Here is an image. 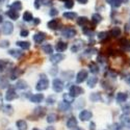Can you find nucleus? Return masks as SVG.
<instances>
[{
    "label": "nucleus",
    "instance_id": "obj_1",
    "mask_svg": "<svg viewBox=\"0 0 130 130\" xmlns=\"http://www.w3.org/2000/svg\"><path fill=\"white\" fill-rule=\"evenodd\" d=\"M48 86H49V80L46 78L45 75H43L42 78H41V79L39 80V82L37 83L36 89H37V91L42 92V91L47 90V89H48Z\"/></svg>",
    "mask_w": 130,
    "mask_h": 130
},
{
    "label": "nucleus",
    "instance_id": "obj_2",
    "mask_svg": "<svg viewBox=\"0 0 130 130\" xmlns=\"http://www.w3.org/2000/svg\"><path fill=\"white\" fill-rule=\"evenodd\" d=\"M61 36L66 39H72L76 36V30L74 28H71V27H67L61 31Z\"/></svg>",
    "mask_w": 130,
    "mask_h": 130
},
{
    "label": "nucleus",
    "instance_id": "obj_3",
    "mask_svg": "<svg viewBox=\"0 0 130 130\" xmlns=\"http://www.w3.org/2000/svg\"><path fill=\"white\" fill-rule=\"evenodd\" d=\"M73 98H76V97L80 96L81 94H83V90L78 85H72L70 89V93H69Z\"/></svg>",
    "mask_w": 130,
    "mask_h": 130
},
{
    "label": "nucleus",
    "instance_id": "obj_4",
    "mask_svg": "<svg viewBox=\"0 0 130 130\" xmlns=\"http://www.w3.org/2000/svg\"><path fill=\"white\" fill-rule=\"evenodd\" d=\"M52 86H53V90L54 92H56V93H60L62 90H63V83L60 79L56 78V79H54L53 82H52Z\"/></svg>",
    "mask_w": 130,
    "mask_h": 130
},
{
    "label": "nucleus",
    "instance_id": "obj_5",
    "mask_svg": "<svg viewBox=\"0 0 130 130\" xmlns=\"http://www.w3.org/2000/svg\"><path fill=\"white\" fill-rule=\"evenodd\" d=\"M14 30V25L12 22H9V21H5L3 23V26H2V31L4 35H10Z\"/></svg>",
    "mask_w": 130,
    "mask_h": 130
},
{
    "label": "nucleus",
    "instance_id": "obj_6",
    "mask_svg": "<svg viewBox=\"0 0 130 130\" xmlns=\"http://www.w3.org/2000/svg\"><path fill=\"white\" fill-rule=\"evenodd\" d=\"M92 117H93V113H92L90 110H85V109H83V110L79 113V119H80L82 122H86V121L91 120Z\"/></svg>",
    "mask_w": 130,
    "mask_h": 130
},
{
    "label": "nucleus",
    "instance_id": "obj_7",
    "mask_svg": "<svg viewBox=\"0 0 130 130\" xmlns=\"http://www.w3.org/2000/svg\"><path fill=\"white\" fill-rule=\"evenodd\" d=\"M86 78H88V72H86L85 70H81L77 73L76 75V82L77 83H81L83 82Z\"/></svg>",
    "mask_w": 130,
    "mask_h": 130
},
{
    "label": "nucleus",
    "instance_id": "obj_8",
    "mask_svg": "<svg viewBox=\"0 0 130 130\" xmlns=\"http://www.w3.org/2000/svg\"><path fill=\"white\" fill-rule=\"evenodd\" d=\"M57 108H58V110L62 111V112H66V111H70L71 110V105L67 102H64V101H61L58 103L57 105Z\"/></svg>",
    "mask_w": 130,
    "mask_h": 130
},
{
    "label": "nucleus",
    "instance_id": "obj_9",
    "mask_svg": "<svg viewBox=\"0 0 130 130\" xmlns=\"http://www.w3.org/2000/svg\"><path fill=\"white\" fill-rule=\"evenodd\" d=\"M46 40V34L45 32H38L34 36V41L37 44H41L42 42H44Z\"/></svg>",
    "mask_w": 130,
    "mask_h": 130
},
{
    "label": "nucleus",
    "instance_id": "obj_10",
    "mask_svg": "<svg viewBox=\"0 0 130 130\" xmlns=\"http://www.w3.org/2000/svg\"><path fill=\"white\" fill-rule=\"evenodd\" d=\"M63 58H64L63 54H61V53H56V54H53V55L50 57V61H51L52 63H54V64H56V63L60 62Z\"/></svg>",
    "mask_w": 130,
    "mask_h": 130
},
{
    "label": "nucleus",
    "instance_id": "obj_11",
    "mask_svg": "<svg viewBox=\"0 0 130 130\" xmlns=\"http://www.w3.org/2000/svg\"><path fill=\"white\" fill-rule=\"evenodd\" d=\"M16 98H17V94H16L15 90L14 89H8L7 92H6V95H5V100L6 101H12Z\"/></svg>",
    "mask_w": 130,
    "mask_h": 130
},
{
    "label": "nucleus",
    "instance_id": "obj_12",
    "mask_svg": "<svg viewBox=\"0 0 130 130\" xmlns=\"http://www.w3.org/2000/svg\"><path fill=\"white\" fill-rule=\"evenodd\" d=\"M30 101L34 102V103H40L44 100V95L43 94H36V95H32L30 96Z\"/></svg>",
    "mask_w": 130,
    "mask_h": 130
},
{
    "label": "nucleus",
    "instance_id": "obj_13",
    "mask_svg": "<svg viewBox=\"0 0 130 130\" xmlns=\"http://www.w3.org/2000/svg\"><path fill=\"white\" fill-rule=\"evenodd\" d=\"M121 122H122V124L125 126V127H127L128 129H130V116L129 115H122L121 116Z\"/></svg>",
    "mask_w": 130,
    "mask_h": 130
},
{
    "label": "nucleus",
    "instance_id": "obj_14",
    "mask_svg": "<svg viewBox=\"0 0 130 130\" xmlns=\"http://www.w3.org/2000/svg\"><path fill=\"white\" fill-rule=\"evenodd\" d=\"M107 2L109 3L112 7L117 8V7L120 6L122 3H127L128 0H107Z\"/></svg>",
    "mask_w": 130,
    "mask_h": 130
},
{
    "label": "nucleus",
    "instance_id": "obj_15",
    "mask_svg": "<svg viewBox=\"0 0 130 130\" xmlns=\"http://www.w3.org/2000/svg\"><path fill=\"white\" fill-rule=\"evenodd\" d=\"M8 54L15 58H20L23 55V52L21 50H17V49H10V50H8Z\"/></svg>",
    "mask_w": 130,
    "mask_h": 130
},
{
    "label": "nucleus",
    "instance_id": "obj_16",
    "mask_svg": "<svg viewBox=\"0 0 130 130\" xmlns=\"http://www.w3.org/2000/svg\"><path fill=\"white\" fill-rule=\"evenodd\" d=\"M67 48H68V44H67V43L61 42V41H59V42H57V43H56L55 49H56L58 52H62V51L66 50Z\"/></svg>",
    "mask_w": 130,
    "mask_h": 130
},
{
    "label": "nucleus",
    "instance_id": "obj_17",
    "mask_svg": "<svg viewBox=\"0 0 130 130\" xmlns=\"http://www.w3.org/2000/svg\"><path fill=\"white\" fill-rule=\"evenodd\" d=\"M76 126H77V120H76V118H75V117L69 118L68 121H67V127L73 129V128H75Z\"/></svg>",
    "mask_w": 130,
    "mask_h": 130
},
{
    "label": "nucleus",
    "instance_id": "obj_18",
    "mask_svg": "<svg viewBox=\"0 0 130 130\" xmlns=\"http://www.w3.org/2000/svg\"><path fill=\"white\" fill-rule=\"evenodd\" d=\"M128 98V95L126 93H118L117 94V97H116V99H117V102L119 103H123L127 100Z\"/></svg>",
    "mask_w": 130,
    "mask_h": 130
},
{
    "label": "nucleus",
    "instance_id": "obj_19",
    "mask_svg": "<svg viewBox=\"0 0 130 130\" xmlns=\"http://www.w3.org/2000/svg\"><path fill=\"white\" fill-rule=\"evenodd\" d=\"M120 45L123 48V50L125 51H129L130 50V41L127 39H122L120 41Z\"/></svg>",
    "mask_w": 130,
    "mask_h": 130
},
{
    "label": "nucleus",
    "instance_id": "obj_20",
    "mask_svg": "<svg viewBox=\"0 0 130 130\" xmlns=\"http://www.w3.org/2000/svg\"><path fill=\"white\" fill-rule=\"evenodd\" d=\"M6 15L10 18V19H13V20H17L19 18V13L17 12V10L15 9H9L6 12Z\"/></svg>",
    "mask_w": 130,
    "mask_h": 130
},
{
    "label": "nucleus",
    "instance_id": "obj_21",
    "mask_svg": "<svg viewBox=\"0 0 130 130\" xmlns=\"http://www.w3.org/2000/svg\"><path fill=\"white\" fill-rule=\"evenodd\" d=\"M16 126H17L18 130H26L27 129V123L24 120H19L16 123Z\"/></svg>",
    "mask_w": 130,
    "mask_h": 130
},
{
    "label": "nucleus",
    "instance_id": "obj_22",
    "mask_svg": "<svg viewBox=\"0 0 130 130\" xmlns=\"http://www.w3.org/2000/svg\"><path fill=\"white\" fill-rule=\"evenodd\" d=\"M15 86H16V89H18V90H25V89L28 88L27 83H26L24 80H19V81H17V83H16Z\"/></svg>",
    "mask_w": 130,
    "mask_h": 130
},
{
    "label": "nucleus",
    "instance_id": "obj_23",
    "mask_svg": "<svg viewBox=\"0 0 130 130\" xmlns=\"http://www.w3.org/2000/svg\"><path fill=\"white\" fill-rule=\"evenodd\" d=\"M45 111H46V109L44 107H37L36 109L34 110V113L38 117V118H41V117H43L45 115Z\"/></svg>",
    "mask_w": 130,
    "mask_h": 130
},
{
    "label": "nucleus",
    "instance_id": "obj_24",
    "mask_svg": "<svg viewBox=\"0 0 130 130\" xmlns=\"http://www.w3.org/2000/svg\"><path fill=\"white\" fill-rule=\"evenodd\" d=\"M2 110H3V112H4L5 115L10 116V115H13V112H14V108H13V106H12V105L6 104V105H4V106H3Z\"/></svg>",
    "mask_w": 130,
    "mask_h": 130
},
{
    "label": "nucleus",
    "instance_id": "obj_25",
    "mask_svg": "<svg viewBox=\"0 0 130 130\" xmlns=\"http://www.w3.org/2000/svg\"><path fill=\"white\" fill-rule=\"evenodd\" d=\"M17 45L20 47V48H22V49H29L30 48V43L29 42H25V41H19L17 42Z\"/></svg>",
    "mask_w": 130,
    "mask_h": 130
},
{
    "label": "nucleus",
    "instance_id": "obj_26",
    "mask_svg": "<svg viewBox=\"0 0 130 130\" xmlns=\"http://www.w3.org/2000/svg\"><path fill=\"white\" fill-rule=\"evenodd\" d=\"M10 9H15V10H20V9H22V3H21L20 1H15L13 2L12 4H10Z\"/></svg>",
    "mask_w": 130,
    "mask_h": 130
},
{
    "label": "nucleus",
    "instance_id": "obj_27",
    "mask_svg": "<svg viewBox=\"0 0 130 130\" xmlns=\"http://www.w3.org/2000/svg\"><path fill=\"white\" fill-rule=\"evenodd\" d=\"M97 82H98V78H97L96 76H92L88 79V85L90 86V88H94V86L97 84Z\"/></svg>",
    "mask_w": 130,
    "mask_h": 130
},
{
    "label": "nucleus",
    "instance_id": "obj_28",
    "mask_svg": "<svg viewBox=\"0 0 130 130\" xmlns=\"http://www.w3.org/2000/svg\"><path fill=\"white\" fill-rule=\"evenodd\" d=\"M79 43V40L76 42V43H74V45H73V47L71 48V50H72V52H78L81 48H82V44H83V42L81 43V44H78Z\"/></svg>",
    "mask_w": 130,
    "mask_h": 130
},
{
    "label": "nucleus",
    "instance_id": "obj_29",
    "mask_svg": "<svg viewBox=\"0 0 130 130\" xmlns=\"http://www.w3.org/2000/svg\"><path fill=\"white\" fill-rule=\"evenodd\" d=\"M63 18H67L70 20H74L75 18H77V14L74 13V12H67L63 14Z\"/></svg>",
    "mask_w": 130,
    "mask_h": 130
},
{
    "label": "nucleus",
    "instance_id": "obj_30",
    "mask_svg": "<svg viewBox=\"0 0 130 130\" xmlns=\"http://www.w3.org/2000/svg\"><path fill=\"white\" fill-rule=\"evenodd\" d=\"M42 49H43V51H44L46 54H52V52H53V47L50 44L44 45L42 47Z\"/></svg>",
    "mask_w": 130,
    "mask_h": 130
},
{
    "label": "nucleus",
    "instance_id": "obj_31",
    "mask_svg": "<svg viewBox=\"0 0 130 130\" xmlns=\"http://www.w3.org/2000/svg\"><path fill=\"white\" fill-rule=\"evenodd\" d=\"M48 27L50 29H56V28H58V21L57 20H51L50 22H48Z\"/></svg>",
    "mask_w": 130,
    "mask_h": 130
},
{
    "label": "nucleus",
    "instance_id": "obj_32",
    "mask_svg": "<svg viewBox=\"0 0 130 130\" xmlns=\"http://www.w3.org/2000/svg\"><path fill=\"white\" fill-rule=\"evenodd\" d=\"M61 75L64 77V79H67V80H71L73 77H74V73L71 72V71H67V72H62Z\"/></svg>",
    "mask_w": 130,
    "mask_h": 130
},
{
    "label": "nucleus",
    "instance_id": "obj_33",
    "mask_svg": "<svg viewBox=\"0 0 130 130\" xmlns=\"http://www.w3.org/2000/svg\"><path fill=\"white\" fill-rule=\"evenodd\" d=\"M89 67H90V71H91L92 73H94V74H97V73L99 72V67L97 66L95 62H91Z\"/></svg>",
    "mask_w": 130,
    "mask_h": 130
},
{
    "label": "nucleus",
    "instance_id": "obj_34",
    "mask_svg": "<svg viewBox=\"0 0 130 130\" xmlns=\"http://www.w3.org/2000/svg\"><path fill=\"white\" fill-rule=\"evenodd\" d=\"M101 20H102V17L99 15V14H94L92 16V21L95 23V24H98L101 22Z\"/></svg>",
    "mask_w": 130,
    "mask_h": 130
},
{
    "label": "nucleus",
    "instance_id": "obj_35",
    "mask_svg": "<svg viewBox=\"0 0 130 130\" xmlns=\"http://www.w3.org/2000/svg\"><path fill=\"white\" fill-rule=\"evenodd\" d=\"M90 98H91V100H92L93 102H98V101L101 100V96H100L99 93H94V94L91 95Z\"/></svg>",
    "mask_w": 130,
    "mask_h": 130
},
{
    "label": "nucleus",
    "instance_id": "obj_36",
    "mask_svg": "<svg viewBox=\"0 0 130 130\" xmlns=\"http://www.w3.org/2000/svg\"><path fill=\"white\" fill-rule=\"evenodd\" d=\"M110 35H111L112 37H115V38L119 37V36L121 35V29L119 28V27H113V28L111 29V31H110Z\"/></svg>",
    "mask_w": 130,
    "mask_h": 130
},
{
    "label": "nucleus",
    "instance_id": "obj_37",
    "mask_svg": "<svg viewBox=\"0 0 130 130\" xmlns=\"http://www.w3.org/2000/svg\"><path fill=\"white\" fill-rule=\"evenodd\" d=\"M32 19H34V17H32L31 13H29V12H25V13L23 14V20L25 21V22H30Z\"/></svg>",
    "mask_w": 130,
    "mask_h": 130
},
{
    "label": "nucleus",
    "instance_id": "obj_38",
    "mask_svg": "<svg viewBox=\"0 0 130 130\" xmlns=\"http://www.w3.org/2000/svg\"><path fill=\"white\" fill-rule=\"evenodd\" d=\"M57 121V116L55 113H50L47 118V122L48 123H54Z\"/></svg>",
    "mask_w": 130,
    "mask_h": 130
},
{
    "label": "nucleus",
    "instance_id": "obj_39",
    "mask_svg": "<svg viewBox=\"0 0 130 130\" xmlns=\"http://www.w3.org/2000/svg\"><path fill=\"white\" fill-rule=\"evenodd\" d=\"M77 23H78L79 25L83 26L84 24L89 23V20H88V18H86V17H80V18L77 19Z\"/></svg>",
    "mask_w": 130,
    "mask_h": 130
},
{
    "label": "nucleus",
    "instance_id": "obj_40",
    "mask_svg": "<svg viewBox=\"0 0 130 130\" xmlns=\"http://www.w3.org/2000/svg\"><path fill=\"white\" fill-rule=\"evenodd\" d=\"M63 100H64V102L71 104V103L73 102L74 98H73V97H72L70 94H64V95H63Z\"/></svg>",
    "mask_w": 130,
    "mask_h": 130
},
{
    "label": "nucleus",
    "instance_id": "obj_41",
    "mask_svg": "<svg viewBox=\"0 0 130 130\" xmlns=\"http://www.w3.org/2000/svg\"><path fill=\"white\" fill-rule=\"evenodd\" d=\"M123 112L125 115H130V102H127L123 106Z\"/></svg>",
    "mask_w": 130,
    "mask_h": 130
},
{
    "label": "nucleus",
    "instance_id": "obj_42",
    "mask_svg": "<svg viewBox=\"0 0 130 130\" xmlns=\"http://www.w3.org/2000/svg\"><path fill=\"white\" fill-rule=\"evenodd\" d=\"M8 64V62L4 59H0V72H2L4 71V69L6 68V66Z\"/></svg>",
    "mask_w": 130,
    "mask_h": 130
},
{
    "label": "nucleus",
    "instance_id": "obj_43",
    "mask_svg": "<svg viewBox=\"0 0 130 130\" xmlns=\"http://www.w3.org/2000/svg\"><path fill=\"white\" fill-rule=\"evenodd\" d=\"M107 38H108V34H107V32H105V31L100 32V34L98 35V39H99L100 41H104V40H106Z\"/></svg>",
    "mask_w": 130,
    "mask_h": 130
},
{
    "label": "nucleus",
    "instance_id": "obj_44",
    "mask_svg": "<svg viewBox=\"0 0 130 130\" xmlns=\"http://www.w3.org/2000/svg\"><path fill=\"white\" fill-rule=\"evenodd\" d=\"M109 128H110V130H123V127H122V125L118 124V123L110 125V127H109Z\"/></svg>",
    "mask_w": 130,
    "mask_h": 130
},
{
    "label": "nucleus",
    "instance_id": "obj_45",
    "mask_svg": "<svg viewBox=\"0 0 130 130\" xmlns=\"http://www.w3.org/2000/svg\"><path fill=\"white\" fill-rule=\"evenodd\" d=\"M19 74H20V72H19V70L18 69H14L13 70V73L10 74V79H16L18 76H19Z\"/></svg>",
    "mask_w": 130,
    "mask_h": 130
},
{
    "label": "nucleus",
    "instance_id": "obj_46",
    "mask_svg": "<svg viewBox=\"0 0 130 130\" xmlns=\"http://www.w3.org/2000/svg\"><path fill=\"white\" fill-rule=\"evenodd\" d=\"M9 45V42L6 40H2L0 41V48H7Z\"/></svg>",
    "mask_w": 130,
    "mask_h": 130
},
{
    "label": "nucleus",
    "instance_id": "obj_47",
    "mask_svg": "<svg viewBox=\"0 0 130 130\" xmlns=\"http://www.w3.org/2000/svg\"><path fill=\"white\" fill-rule=\"evenodd\" d=\"M73 5H74V2L72 0H66V2H64V7L67 8H72Z\"/></svg>",
    "mask_w": 130,
    "mask_h": 130
},
{
    "label": "nucleus",
    "instance_id": "obj_48",
    "mask_svg": "<svg viewBox=\"0 0 130 130\" xmlns=\"http://www.w3.org/2000/svg\"><path fill=\"white\" fill-rule=\"evenodd\" d=\"M49 15L51 17H55L56 15H58V10L56 8H51L50 9V12H49Z\"/></svg>",
    "mask_w": 130,
    "mask_h": 130
},
{
    "label": "nucleus",
    "instance_id": "obj_49",
    "mask_svg": "<svg viewBox=\"0 0 130 130\" xmlns=\"http://www.w3.org/2000/svg\"><path fill=\"white\" fill-rule=\"evenodd\" d=\"M46 102H47V104H49V105H52L54 102H55V98H54L53 96H51V97H48V98H47V100H46Z\"/></svg>",
    "mask_w": 130,
    "mask_h": 130
},
{
    "label": "nucleus",
    "instance_id": "obj_50",
    "mask_svg": "<svg viewBox=\"0 0 130 130\" xmlns=\"http://www.w3.org/2000/svg\"><path fill=\"white\" fill-rule=\"evenodd\" d=\"M28 30H26V29H22L21 30V32H20V36L21 37H23V38H26V37H28Z\"/></svg>",
    "mask_w": 130,
    "mask_h": 130
},
{
    "label": "nucleus",
    "instance_id": "obj_51",
    "mask_svg": "<svg viewBox=\"0 0 130 130\" xmlns=\"http://www.w3.org/2000/svg\"><path fill=\"white\" fill-rule=\"evenodd\" d=\"M40 1H41V0H35V6H36V8H40L41 3H42Z\"/></svg>",
    "mask_w": 130,
    "mask_h": 130
},
{
    "label": "nucleus",
    "instance_id": "obj_52",
    "mask_svg": "<svg viewBox=\"0 0 130 130\" xmlns=\"http://www.w3.org/2000/svg\"><path fill=\"white\" fill-rule=\"evenodd\" d=\"M80 105H83V106H84V100H83V99H80V100L78 101V105H77V107H78V108H81Z\"/></svg>",
    "mask_w": 130,
    "mask_h": 130
},
{
    "label": "nucleus",
    "instance_id": "obj_53",
    "mask_svg": "<svg viewBox=\"0 0 130 130\" xmlns=\"http://www.w3.org/2000/svg\"><path fill=\"white\" fill-rule=\"evenodd\" d=\"M125 82H126V83H128V84L130 85V74H128L127 76L125 77Z\"/></svg>",
    "mask_w": 130,
    "mask_h": 130
},
{
    "label": "nucleus",
    "instance_id": "obj_54",
    "mask_svg": "<svg viewBox=\"0 0 130 130\" xmlns=\"http://www.w3.org/2000/svg\"><path fill=\"white\" fill-rule=\"evenodd\" d=\"M89 0H77V2L81 3V4H85V3H88Z\"/></svg>",
    "mask_w": 130,
    "mask_h": 130
},
{
    "label": "nucleus",
    "instance_id": "obj_55",
    "mask_svg": "<svg viewBox=\"0 0 130 130\" xmlns=\"http://www.w3.org/2000/svg\"><path fill=\"white\" fill-rule=\"evenodd\" d=\"M90 129H91V130H94V129H95V123H91V125H90Z\"/></svg>",
    "mask_w": 130,
    "mask_h": 130
},
{
    "label": "nucleus",
    "instance_id": "obj_56",
    "mask_svg": "<svg viewBox=\"0 0 130 130\" xmlns=\"http://www.w3.org/2000/svg\"><path fill=\"white\" fill-rule=\"evenodd\" d=\"M47 130H55V128L53 126H49V127H47Z\"/></svg>",
    "mask_w": 130,
    "mask_h": 130
},
{
    "label": "nucleus",
    "instance_id": "obj_57",
    "mask_svg": "<svg viewBox=\"0 0 130 130\" xmlns=\"http://www.w3.org/2000/svg\"><path fill=\"white\" fill-rule=\"evenodd\" d=\"M72 130H84V129H82V128H80V127H75V128H73Z\"/></svg>",
    "mask_w": 130,
    "mask_h": 130
},
{
    "label": "nucleus",
    "instance_id": "obj_58",
    "mask_svg": "<svg viewBox=\"0 0 130 130\" xmlns=\"http://www.w3.org/2000/svg\"><path fill=\"white\" fill-rule=\"evenodd\" d=\"M39 23H40V20L38 18H36L35 19V24H39Z\"/></svg>",
    "mask_w": 130,
    "mask_h": 130
},
{
    "label": "nucleus",
    "instance_id": "obj_59",
    "mask_svg": "<svg viewBox=\"0 0 130 130\" xmlns=\"http://www.w3.org/2000/svg\"><path fill=\"white\" fill-rule=\"evenodd\" d=\"M2 20H3V19H2V17H1V16H0V23H1V22H2Z\"/></svg>",
    "mask_w": 130,
    "mask_h": 130
},
{
    "label": "nucleus",
    "instance_id": "obj_60",
    "mask_svg": "<svg viewBox=\"0 0 130 130\" xmlns=\"http://www.w3.org/2000/svg\"><path fill=\"white\" fill-rule=\"evenodd\" d=\"M32 130H40V129H37V128H35V129H32Z\"/></svg>",
    "mask_w": 130,
    "mask_h": 130
}]
</instances>
